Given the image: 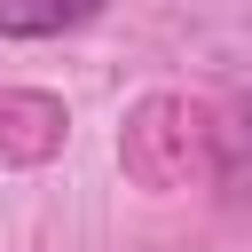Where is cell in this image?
I'll return each mask as SVG.
<instances>
[{
  "label": "cell",
  "mask_w": 252,
  "mask_h": 252,
  "mask_svg": "<svg viewBox=\"0 0 252 252\" xmlns=\"http://www.w3.org/2000/svg\"><path fill=\"white\" fill-rule=\"evenodd\" d=\"M94 16L102 0H0V39H63Z\"/></svg>",
  "instance_id": "3957f363"
},
{
  "label": "cell",
  "mask_w": 252,
  "mask_h": 252,
  "mask_svg": "<svg viewBox=\"0 0 252 252\" xmlns=\"http://www.w3.org/2000/svg\"><path fill=\"white\" fill-rule=\"evenodd\" d=\"M63 134H71V118L55 94H39V87L0 94V165H47L63 150Z\"/></svg>",
  "instance_id": "7a4b0ae2"
},
{
  "label": "cell",
  "mask_w": 252,
  "mask_h": 252,
  "mask_svg": "<svg viewBox=\"0 0 252 252\" xmlns=\"http://www.w3.org/2000/svg\"><path fill=\"white\" fill-rule=\"evenodd\" d=\"M213 181L220 189H252V94L213 118Z\"/></svg>",
  "instance_id": "277c9868"
},
{
  "label": "cell",
  "mask_w": 252,
  "mask_h": 252,
  "mask_svg": "<svg viewBox=\"0 0 252 252\" xmlns=\"http://www.w3.org/2000/svg\"><path fill=\"white\" fill-rule=\"evenodd\" d=\"M118 165L142 189H181L189 173H213V118L181 94H150L118 134Z\"/></svg>",
  "instance_id": "6da1fadb"
}]
</instances>
